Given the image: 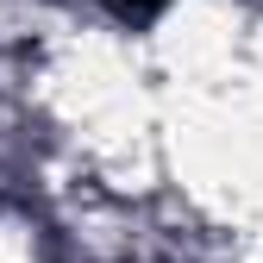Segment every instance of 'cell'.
Returning <instances> with one entry per match:
<instances>
[{"label": "cell", "instance_id": "obj_1", "mask_svg": "<svg viewBox=\"0 0 263 263\" xmlns=\"http://www.w3.org/2000/svg\"><path fill=\"white\" fill-rule=\"evenodd\" d=\"M125 7H138V13H151V7H157V0H125Z\"/></svg>", "mask_w": 263, "mask_h": 263}]
</instances>
